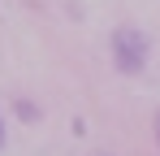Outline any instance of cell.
<instances>
[{
    "label": "cell",
    "mask_w": 160,
    "mask_h": 156,
    "mask_svg": "<svg viewBox=\"0 0 160 156\" xmlns=\"http://www.w3.org/2000/svg\"><path fill=\"white\" fill-rule=\"evenodd\" d=\"M112 61H117L121 74H138V70L147 65V39H143V30L121 26V30L112 35Z\"/></svg>",
    "instance_id": "obj_1"
},
{
    "label": "cell",
    "mask_w": 160,
    "mask_h": 156,
    "mask_svg": "<svg viewBox=\"0 0 160 156\" xmlns=\"http://www.w3.org/2000/svg\"><path fill=\"white\" fill-rule=\"evenodd\" d=\"M156 143H160V113H156Z\"/></svg>",
    "instance_id": "obj_2"
},
{
    "label": "cell",
    "mask_w": 160,
    "mask_h": 156,
    "mask_svg": "<svg viewBox=\"0 0 160 156\" xmlns=\"http://www.w3.org/2000/svg\"><path fill=\"white\" fill-rule=\"evenodd\" d=\"M0 148H4V122H0Z\"/></svg>",
    "instance_id": "obj_3"
}]
</instances>
